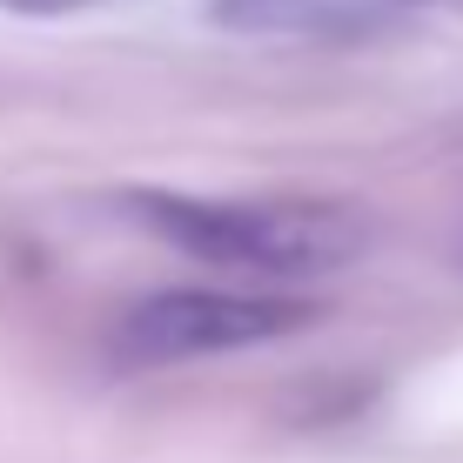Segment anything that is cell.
<instances>
[{"label":"cell","mask_w":463,"mask_h":463,"mask_svg":"<svg viewBox=\"0 0 463 463\" xmlns=\"http://www.w3.org/2000/svg\"><path fill=\"white\" fill-rule=\"evenodd\" d=\"M0 7H21V14H54V7H74V0H0Z\"/></svg>","instance_id":"277c9868"},{"label":"cell","mask_w":463,"mask_h":463,"mask_svg":"<svg viewBox=\"0 0 463 463\" xmlns=\"http://www.w3.org/2000/svg\"><path fill=\"white\" fill-rule=\"evenodd\" d=\"M396 7L403 0H229V21L262 34H356Z\"/></svg>","instance_id":"3957f363"},{"label":"cell","mask_w":463,"mask_h":463,"mask_svg":"<svg viewBox=\"0 0 463 463\" xmlns=\"http://www.w3.org/2000/svg\"><path fill=\"white\" fill-rule=\"evenodd\" d=\"M135 222H148L182 255L249 276H329L356 255L363 229L329 202H202V195H135Z\"/></svg>","instance_id":"6da1fadb"},{"label":"cell","mask_w":463,"mask_h":463,"mask_svg":"<svg viewBox=\"0 0 463 463\" xmlns=\"http://www.w3.org/2000/svg\"><path fill=\"white\" fill-rule=\"evenodd\" d=\"M316 309L289 296H235V289H162L141 296L115 329L121 363H195V356H235V349L282 343L309 329Z\"/></svg>","instance_id":"7a4b0ae2"}]
</instances>
